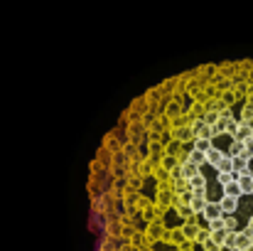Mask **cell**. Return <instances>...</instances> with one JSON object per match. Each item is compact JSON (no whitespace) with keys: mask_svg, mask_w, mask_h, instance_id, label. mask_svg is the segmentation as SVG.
<instances>
[{"mask_svg":"<svg viewBox=\"0 0 253 251\" xmlns=\"http://www.w3.org/2000/svg\"><path fill=\"white\" fill-rule=\"evenodd\" d=\"M165 229H168L165 219H153V222H148V224H145V229H143L145 244H148V247H155L158 242H163V234H165Z\"/></svg>","mask_w":253,"mask_h":251,"instance_id":"obj_1","label":"cell"},{"mask_svg":"<svg viewBox=\"0 0 253 251\" xmlns=\"http://www.w3.org/2000/svg\"><path fill=\"white\" fill-rule=\"evenodd\" d=\"M182 113H184V106H182L179 99H168V101H165V106H163V116H165L168 121L179 118Z\"/></svg>","mask_w":253,"mask_h":251,"instance_id":"obj_2","label":"cell"},{"mask_svg":"<svg viewBox=\"0 0 253 251\" xmlns=\"http://www.w3.org/2000/svg\"><path fill=\"white\" fill-rule=\"evenodd\" d=\"M126 136H128L126 143L140 146V141L145 138V128H143V123H140V121H138V123H128V126H126Z\"/></svg>","mask_w":253,"mask_h":251,"instance_id":"obj_3","label":"cell"},{"mask_svg":"<svg viewBox=\"0 0 253 251\" xmlns=\"http://www.w3.org/2000/svg\"><path fill=\"white\" fill-rule=\"evenodd\" d=\"M236 185H239L241 195H251V192H253V167L244 170V172H239V180H236Z\"/></svg>","mask_w":253,"mask_h":251,"instance_id":"obj_4","label":"cell"},{"mask_svg":"<svg viewBox=\"0 0 253 251\" xmlns=\"http://www.w3.org/2000/svg\"><path fill=\"white\" fill-rule=\"evenodd\" d=\"M163 242L168 244V247H179L182 242H187L184 237H182V229L179 227H169V229H165V234H163Z\"/></svg>","mask_w":253,"mask_h":251,"instance_id":"obj_5","label":"cell"},{"mask_svg":"<svg viewBox=\"0 0 253 251\" xmlns=\"http://www.w3.org/2000/svg\"><path fill=\"white\" fill-rule=\"evenodd\" d=\"M108 155H116V153H121L123 151V141H118L116 138V133H108L106 138H103V146H101Z\"/></svg>","mask_w":253,"mask_h":251,"instance_id":"obj_6","label":"cell"},{"mask_svg":"<svg viewBox=\"0 0 253 251\" xmlns=\"http://www.w3.org/2000/svg\"><path fill=\"white\" fill-rule=\"evenodd\" d=\"M155 167H158V163H153L150 158H143V160L135 165V175H138L140 180H145V177H153Z\"/></svg>","mask_w":253,"mask_h":251,"instance_id":"obj_7","label":"cell"},{"mask_svg":"<svg viewBox=\"0 0 253 251\" xmlns=\"http://www.w3.org/2000/svg\"><path fill=\"white\" fill-rule=\"evenodd\" d=\"M172 138L177 143H182V146H192L194 143V133L189 131V126L187 128H172Z\"/></svg>","mask_w":253,"mask_h":251,"instance_id":"obj_8","label":"cell"},{"mask_svg":"<svg viewBox=\"0 0 253 251\" xmlns=\"http://www.w3.org/2000/svg\"><path fill=\"white\" fill-rule=\"evenodd\" d=\"M251 138H253V131L249 126H244V123H239L236 131H234V136H231V141H236V143H246V141H251Z\"/></svg>","mask_w":253,"mask_h":251,"instance_id":"obj_9","label":"cell"},{"mask_svg":"<svg viewBox=\"0 0 253 251\" xmlns=\"http://www.w3.org/2000/svg\"><path fill=\"white\" fill-rule=\"evenodd\" d=\"M251 167V158L246 155V153H241L239 158H231V170L239 175V172H244V170H249Z\"/></svg>","mask_w":253,"mask_h":251,"instance_id":"obj_10","label":"cell"},{"mask_svg":"<svg viewBox=\"0 0 253 251\" xmlns=\"http://www.w3.org/2000/svg\"><path fill=\"white\" fill-rule=\"evenodd\" d=\"M163 155H165V146L163 143H148V155L145 158H150L153 163H160Z\"/></svg>","mask_w":253,"mask_h":251,"instance_id":"obj_11","label":"cell"},{"mask_svg":"<svg viewBox=\"0 0 253 251\" xmlns=\"http://www.w3.org/2000/svg\"><path fill=\"white\" fill-rule=\"evenodd\" d=\"M219 209L221 214H234L239 209V200H231V197H219Z\"/></svg>","mask_w":253,"mask_h":251,"instance_id":"obj_12","label":"cell"},{"mask_svg":"<svg viewBox=\"0 0 253 251\" xmlns=\"http://www.w3.org/2000/svg\"><path fill=\"white\" fill-rule=\"evenodd\" d=\"M253 244V239L246 232H236V239H234V251H246Z\"/></svg>","mask_w":253,"mask_h":251,"instance_id":"obj_13","label":"cell"},{"mask_svg":"<svg viewBox=\"0 0 253 251\" xmlns=\"http://www.w3.org/2000/svg\"><path fill=\"white\" fill-rule=\"evenodd\" d=\"M216 74H219V77H224V79H234V74H236V64H234V62L216 64Z\"/></svg>","mask_w":253,"mask_h":251,"instance_id":"obj_14","label":"cell"},{"mask_svg":"<svg viewBox=\"0 0 253 251\" xmlns=\"http://www.w3.org/2000/svg\"><path fill=\"white\" fill-rule=\"evenodd\" d=\"M202 217H207V222H211V219H219V217H221V209H219V202H207V207H204V212H202Z\"/></svg>","mask_w":253,"mask_h":251,"instance_id":"obj_15","label":"cell"},{"mask_svg":"<svg viewBox=\"0 0 253 251\" xmlns=\"http://www.w3.org/2000/svg\"><path fill=\"white\" fill-rule=\"evenodd\" d=\"M121 232H123V227H121L118 222H106V239H108V242L121 239Z\"/></svg>","mask_w":253,"mask_h":251,"instance_id":"obj_16","label":"cell"},{"mask_svg":"<svg viewBox=\"0 0 253 251\" xmlns=\"http://www.w3.org/2000/svg\"><path fill=\"white\" fill-rule=\"evenodd\" d=\"M130 113H135V116H140V118H143V116L148 113V101H145L143 96H140V99H135V101L130 103Z\"/></svg>","mask_w":253,"mask_h":251,"instance_id":"obj_17","label":"cell"},{"mask_svg":"<svg viewBox=\"0 0 253 251\" xmlns=\"http://www.w3.org/2000/svg\"><path fill=\"white\" fill-rule=\"evenodd\" d=\"M194 121H202L204 118V113H207V108H204V103H197V101H189V111H187Z\"/></svg>","mask_w":253,"mask_h":251,"instance_id":"obj_18","label":"cell"},{"mask_svg":"<svg viewBox=\"0 0 253 251\" xmlns=\"http://www.w3.org/2000/svg\"><path fill=\"white\" fill-rule=\"evenodd\" d=\"M179 229H182V237L187 242H194V237L199 232V222H194V224H179Z\"/></svg>","mask_w":253,"mask_h":251,"instance_id":"obj_19","label":"cell"},{"mask_svg":"<svg viewBox=\"0 0 253 251\" xmlns=\"http://www.w3.org/2000/svg\"><path fill=\"white\" fill-rule=\"evenodd\" d=\"M187 163H192V165H197L202 170V165L207 163V155L204 153H199V151H189V155H187Z\"/></svg>","mask_w":253,"mask_h":251,"instance_id":"obj_20","label":"cell"},{"mask_svg":"<svg viewBox=\"0 0 253 251\" xmlns=\"http://www.w3.org/2000/svg\"><path fill=\"white\" fill-rule=\"evenodd\" d=\"M211 148H214V143H211V141H202V138H194V143H192V151H199V153H204V155H207V153H209Z\"/></svg>","mask_w":253,"mask_h":251,"instance_id":"obj_21","label":"cell"},{"mask_svg":"<svg viewBox=\"0 0 253 251\" xmlns=\"http://www.w3.org/2000/svg\"><path fill=\"white\" fill-rule=\"evenodd\" d=\"M221 197H231V200H241L244 195H241V190H239V185L236 182H229L226 187H224V195Z\"/></svg>","mask_w":253,"mask_h":251,"instance_id":"obj_22","label":"cell"},{"mask_svg":"<svg viewBox=\"0 0 253 251\" xmlns=\"http://www.w3.org/2000/svg\"><path fill=\"white\" fill-rule=\"evenodd\" d=\"M207 202H209V200H199V197H192V202H189V209H192V214L202 217V212H204Z\"/></svg>","mask_w":253,"mask_h":251,"instance_id":"obj_23","label":"cell"},{"mask_svg":"<svg viewBox=\"0 0 253 251\" xmlns=\"http://www.w3.org/2000/svg\"><path fill=\"white\" fill-rule=\"evenodd\" d=\"M126 244H130V247H135V249L148 247V244H145V237H143V229H135V232H133V237H130Z\"/></svg>","mask_w":253,"mask_h":251,"instance_id":"obj_24","label":"cell"},{"mask_svg":"<svg viewBox=\"0 0 253 251\" xmlns=\"http://www.w3.org/2000/svg\"><path fill=\"white\" fill-rule=\"evenodd\" d=\"M224 155H226V153H224L221 148H211V151L207 153V163H209L211 167H216V163H219V160H221Z\"/></svg>","mask_w":253,"mask_h":251,"instance_id":"obj_25","label":"cell"},{"mask_svg":"<svg viewBox=\"0 0 253 251\" xmlns=\"http://www.w3.org/2000/svg\"><path fill=\"white\" fill-rule=\"evenodd\" d=\"M179 170H182V180H192L194 175H199L202 170L197 165H192V163H184V165H179Z\"/></svg>","mask_w":253,"mask_h":251,"instance_id":"obj_26","label":"cell"},{"mask_svg":"<svg viewBox=\"0 0 253 251\" xmlns=\"http://www.w3.org/2000/svg\"><path fill=\"white\" fill-rule=\"evenodd\" d=\"M189 182V190H207V177L199 172V175H194L192 180H187Z\"/></svg>","mask_w":253,"mask_h":251,"instance_id":"obj_27","label":"cell"},{"mask_svg":"<svg viewBox=\"0 0 253 251\" xmlns=\"http://www.w3.org/2000/svg\"><path fill=\"white\" fill-rule=\"evenodd\" d=\"M101 187H103V177H91V182H88V192L93 195V200L101 197Z\"/></svg>","mask_w":253,"mask_h":251,"instance_id":"obj_28","label":"cell"},{"mask_svg":"<svg viewBox=\"0 0 253 251\" xmlns=\"http://www.w3.org/2000/svg\"><path fill=\"white\" fill-rule=\"evenodd\" d=\"M231 94H234V99H236V101H244V99H246V94H249V84H234Z\"/></svg>","mask_w":253,"mask_h":251,"instance_id":"obj_29","label":"cell"},{"mask_svg":"<svg viewBox=\"0 0 253 251\" xmlns=\"http://www.w3.org/2000/svg\"><path fill=\"white\" fill-rule=\"evenodd\" d=\"M207 242H209V229H207V227H199V232H197V237H194L192 244H194V247H204Z\"/></svg>","mask_w":253,"mask_h":251,"instance_id":"obj_30","label":"cell"},{"mask_svg":"<svg viewBox=\"0 0 253 251\" xmlns=\"http://www.w3.org/2000/svg\"><path fill=\"white\" fill-rule=\"evenodd\" d=\"M229 172H231V158L224 155V158L216 163V175H229Z\"/></svg>","mask_w":253,"mask_h":251,"instance_id":"obj_31","label":"cell"},{"mask_svg":"<svg viewBox=\"0 0 253 251\" xmlns=\"http://www.w3.org/2000/svg\"><path fill=\"white\" fill-rule=\"evenodd\" d=\"M236 121H239V123H244V126H249V123L253 121V108H251V106H246V103H244V108H241V116H239Z\"/></svg>","mask_w":253,"mask_h":251,"instance_id":"obj_32","label":"cell"},{"mask_svg":"<svg viewBox=\"0 0 253 251\" xmlns=\"http://www.w3.org/2000/svg\"><path fill=\"white\" fill-rule=\"evenodd\" d=\"M179 151H182V143H177L174 138H169L168 143H165V155H172V158H174Z\"/></svg>","mask_w":253,"mask_h":251,"instance_id":"obj_33","label":"cell"},{"mask_svg":"<svg viewBox=\"0 0 253 251\" xmlns=\"http://www.w3.org/2000/svg\"><path fill=\"white\" fill-rule=\"evenodd\" d=\"M197 138H202V141H214V138H216V133H214V128L202 126V128L197 131Z\"/></svg>","mask_w":253,"mask_h":251,"instance_id":"obj_34","label":"cell"},{"mask_svg":"<svg viewBox=\"0 0 253 251\" xmlns=\"http://www.w3.org/2000/svg\"><path fill=\"white\" fill-rule=\"evenodd\" d=\"M172 192H174V195L189 192V182H187V180H174V182H172Z\"/></svg>","mask_w":253,"mask_h":251,"instance_id":"obj_35","label":"cell"},{"mask_svg":"<svg viewBox=\"0 0 253 251\" xmlns=\"http://www.w3.org/2000/svg\"><path fill=\"white\" fill-rule=\"evenodd\" d=\"M241 153H244V143L231 141V143H229V153H226V155H229V158H239Z\"/></svg>","mask_w":253,"mask_h":251,"instance_id":"obj_36","label":"cell"},{"mask_svg":"<svg viewBox=\"0 0 253 251\" xmlns=\"http://www.w3.org/2000/svg\"><path fill=\"white\" fill-rule=\"evenodd\" d=\"M236 227H239L236 217H234V214H224V229H226V232H236Z\"/></svg>","mask_w":253,"mask_h":251,"instance_id":"obj_37","label":"cell"},{"mask_svg":"<svg viewBox=\"0 0 253 251\" xmlns=\"http://www.w3.org/2000/svg\"><path fill=\"white\" fill-rule=\"evenodd\" d=\"M158 165L163 167V170H172V167H177V160H174V158H172V155H163V158H160V163H158Z\"/></svg>","mask_w":253,"mask_h":251,"instance_id":"obj_38","label":"cell"},{"mask_svg":"<svg viewBox=\"0 0 253 251\" xmlns=\"http://www.w3.org/2000/svg\"><path fill=\"white\" fill-rule=\"evenodd\" d=\"M153 180H155V182H163V180H169V172H168V170H163V167L158 165V167H155V172H153Z\"/></svg>","mask_w":253,"mask_h":251,"instance_id":"obj_39","label":"cell"},{"mask_svg":"<svg viewBox=\"0 0 253 251\" xmlns=\"http://www.w3.org/2000/svg\"><path fill=\"white\" fill-rule=\"evenodd\" d=\"M239 232V229H236ZM236 232H226V242H224V249L234 251V239H236Z\"/></svg>","mask_w":253,"mask_h":251,"instance_id":"obj_40","label":"cell"},{"mask_svg":"<svg viewBox=\"0 0 253 251\" xmlns=\"http://www.w3.org/2000/svg\"><path fill=\"white\" fill-rule=\"evenodd\" d=\"M160 192H172V180H163V182H158V195Z\"/></svg>","mask_w":253,"mask_h":251,"instance_id":"obj_41","label":"cell"},{"mask_svg":"<svg viewBox=\"0 0 253 251\" xmlns=\"http://www.w3.org/2000/svg\"><path fill=\"white\" fill-rule=\"evenodd\" d=\"M177 251H197V247H194L192 242H182V244L177 247Z\"/></svg>","mask_w":253,"mask_h":251,"instance_id":"obj_42","label":"cell"},{"mask_svg":"<svg viewBox=\"0 0 253 251\" xmlns=\"http://www.w3.org/2000/svg\"><path fill=\"white\" fill-rule=\"evenodd\" d=\"M244 153H246L249 158H253V138H251V141H246V143H244Z\"/></svg>","mask_w":253,"mask_h":251,"instance_id":"obj_43","label":"cell"},{"mask_svg":"<svg viewBox=\"0 0 253 251\" xmlns=\"http://www.w3.org/2000/svg\"><path fill=\"white\" fill-rule=\"evenodd\" d=\"M244 232H246V234L253 239V217H249V224H246V229H244Z\"/></svg>","mask_w":253,"mask_h":251,"instance_id":"obj_44","label":"cell"},{"mask_svg":"<svg viewBox=\"0 0 253 251\" xmlns=\"http://www.w3.org/2000/svg\"><path fill=\"white\" fill-rule=\"evenodd\" d=\"M116 249H118V251H138L135 247H130V244H126V242H123L121 247H116Z\"/></svg>","mask_w":253,"mask_h":251,"instance_id":"obj_45","label":"cell"},{"mask_svg":"<svg viewBox=\"0 0 253 251\" xmlns=\"http://www.w3.org/2000/svg\"><path fill=\"white\" fill-rule=\"evenodd\" d=\"M204 251H219V247H214L211 242H207V244H204Z\"/></svg>","mask_w":253,"mask_h":251,"instance_id":"obj_46","label":"cell"},{"mask_svg":"<svg viewBox=\"0 0 253 251\" xmlns=\"http://www.w3.org/2000/svg\"><path fill=\"white\" fill-rule=\"evenodd\" d=\"M138 251H155V249H153V247H140Z\"/></svg>","mask_w":253,"mask_h":251,"instance_id":"obj_47","label":"cell"},{"mask_svg":"<svg viewBox=\"0 0 253 251\" xmlns=\"http://www.w3.org/2000/svg\"><path fill=\"white\" fill-rule=\"evenodd\" d=\"M246 251H253V244H251V247H249V249H246Z\"/></svg>","mask_w":253,"mask_h":251,"instance_id":"obj_48","label":"cell"}]
</instances>
